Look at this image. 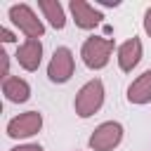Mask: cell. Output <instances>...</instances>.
Listing matches in <instances>:
<instances>
[{
    "label": "cell",
    "instance_id": "6da1fadb",
    "mask_svg": "<svg viewBox=\"0 0 151 151\" xmlns=\"http://www.w3.org/2000/svg\"><path fill=\"white\" fill-rule=\"evenodd\" d=\"M104 97H106V90H104L101 78L87 80V83L76 92V99H73L76 116H78V118H92V116L104 106Z\"/></svg>",
    "mask_w": 151,
    "mask_h": 151
},
{
    "label": "cell",
    "instance_id": "7a4b0ae2",
    "mask_svg": "<svg viewBox=\"0 0 151 151\" xmlns=\"http://www.w3.org/2000/svg\"><path fill=\"white\" fill-rule=\"evenodd\" d=\"M7 17L9 21L19 28V33L26 35V40H40L45 35V21L35 14V9L26 2H17V5H9L7 9Z\"/></svg>",
    "mask_w": 151,
    "mask_h": 151
},
{
    "label": "cell",
    "instance_id": "3957f363",
    "mask_svg": "<svg viewBox=\"0 0 151 151\" xmlns=\"http://www.w3.org/2000/svg\"><path fill=\"white\" fill-rule=\"evenodd\" d=\"M113 40L111 38H104V35H90L83 47H80V59L87 68L92 71H101L109 66L111 61V54H113Z\"/></svg>",
    "mask_w": 151,
    "mask_h": 151
},
{
    "label": "cell",
    "instance_id": "277c9868",
    "mask_svg": "<svg viewBox=\"0 0 151 151\" xmlns=\"http://www.w3.org/2000/svg\"><path fill=\"white\" fill-rule=\"evenodd\" d=\"M123 134H125V127L118 120H104L90 134L87 146H90V151H113L120 146Z\"/></svg>",
    "mask_w": 151,
    "mask_h": 151
},
{
    "label": "cell",
    "instance_id": "5b68a950",
    "mask_svg": "<svg viewBox=\"0 0 151 151\" xmlns=\"http://www.w3.org/2000/svg\"><path fill=\"white\" fill-rule=\"evenodd\" d=\"M73 71H76V57L68 47H57L52 52V59L47 64V78L50 83L54 85H64L73 78Z\"/></svg>",
    "mask_w": 151,
    "mask_h": 151
},
{
    "label": "cell",
    "instance_id": "8992f818",
    "mask_svg": "<svg viewBox=\"0 0 151 151\" xmlns=\"http://www.w3.org/2000/svg\"><path fill=\"white\" fill-rule=\"evenodd\" d=\"M42 130V113L40 111H24L7 120V137L9 139H28Z\"/></svg>",
    "mask_w": 151,
    "mask_h": 151
},
{
    "label": "cell",
    "instance_id": "52a82bcc",
    "mask_svg": "<svg viewBox=\"0 0 151 151\" xmlns=\"http://www.w3.org/2000/svg\"><path fill=\"white\" fill-rule=\"evenodd\" d=\"M68 12H71L76 26L83 28V31L97 28V26L101 24V19H104V14H101L92 2H87V0H71V2H68Z\"/></svg>",
    "mask_w": 151,
    "mask_h": 151
},
{
    "label": "cell",
    "instance_id": "ba28073f",
    "mask_svg": "<svg viewBox=\"0 0 151 151\" xmlns=\"http://www.w3.org/2000/svg\"><path fill=\"white\" fill-rule=\"evenodd\" d=\"M142 57H144V45H142V40L139 38H127L125 42H120L118 47H116V59H118V68L123 71V73H132L134 68H137V64L142 61Z\"/></svg>",
    "mask_w": 151,
    "mask_h": 151
},
{
    "label": "cell",
    "instance_id": "9c48e42d",
    "mask_svg": "<svg viewBox=\"0 0 151 151\" xmlns=\"http://www.w3.org/2000/svg\"><path fill=\"white\" fill-rule=\"evenodd\" d=\"M14 59H17V64H19L24 71H28V73L38 71L40 64H42V42H40V40H24V42L17 47Z\"/></svg>",
    "mask_w": 151,
    "mask_h": 151
},
{
    "label": "cell",
    "instance_id": "30bf717a",
    "mask_svg": "<svg viewBox=\"0 0 151 151\" xmlns=\"http://www.w3.org/2000/svg\"><path fill=\"white\" fill-rule=\"evenodd\" d=\"M127 101L134 106H144L151 101V68L139 73L130 85H127Z\"/></svg>",
    "mask_w": 151,
    "mask_h": 151
},
{
    "label": "cell",
    "instance_id": "8fae6325",
    "mask_svg": "<svg viewBox=\"0 0 151 151\" xmlns=\"http://www.w3.org/2000/svg\"><path fill=\"white\" fill-rule=\"evenodd\" d=\"M2 94L12 104H24L31 99V85H28V80H24L19 76H9L2 80Z\"/></svg>",
    "mask_w": 151,
    "mask_h": 151
},
{
    "label": "cell",
    "instance_id": "7c38bea8",
    "mask_svg": "<svg viewBox=\"0 0 151 151\" xmlns=\"http://www.w3.org/2000/svg\"><path fill=\"white\" fill-rule=\"evenodd\" d=\"M38 9L42 12V19L54 31H61L66 26V12H64V5L59 0H38Z\"/></svg>",
    "mask_w": 151,
    "mask_h": 151
},
{
    "label": "cell",
    "instance_id": "4fadbf2b",
    "mask_svg": "<svg viewBox=\"0 0 151 151\" xmlns=\"http://www.w3.org/2000/svg\"><path fill=\"white\" fill-rule=\"evenodd\" d=\"M9 151H45L40 144H35V142H28V144H17V146H12Z\"/></svg>",
    "mask_w": 151,
    "mask_h": 151
},
{
    "label": "cell",
    "instance_id": "5bb4252c",
    "mask_svg": "<svg viewBox=\"0 0 151 151\" xmlns=\"http://www.w3.org/2000/svg\"><path fill=\"white\" fill-rule=\"evenodd\" d=\"M0 40L7 45V42H14V40H17V35H14V33H12L7 26H0Z\"/></svg>",
    "mask_w": 151,
    "mask_h": 151
},
{
    "label": "cell",
    "instance_id": "9a60e30c",
    "mask_svg": "<svg viewBox=\"0 0 151 151\" xmlns=\"http://www.w3.org/2000/svg\"><path fill=\"white\" fill-rule=\"evenodd\" d=\"M0 57H2V80H5V78H9V54L2 52Z\"/></svg>",
    "mask_w": 151,
    "mask_h": 151
},
{
    "label": "cell",
    "instance_id": "2e32d148",
    "mask_svg": "<svg viewBox=\"0 0 151 151\" xmlns=\"http://www.w3.org/2000/svg\"><path fill=\"white\" fill-rule=\"evenodd\" d=\"M144 33L151 38V7L144 12Z\"/></svg>",
    "mask_w": 151,
    "mask_h": 151
},
{
    "label": "cell",
    "instance_id": "e0dca14e",
    "mask_svg": "<svg viewBox=\"0 0 151 151\" xmlns=\"http://www.w3.org/2000/svg\"><path fill=\"white\" fill-rule=\"evenodd\" d=\"M97 5L99 7H118L120 0H97Z\"/></svg>",
    "mask_w": 151,
    "mask_h": 151
}]
</instances>
